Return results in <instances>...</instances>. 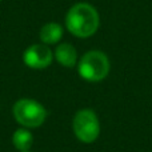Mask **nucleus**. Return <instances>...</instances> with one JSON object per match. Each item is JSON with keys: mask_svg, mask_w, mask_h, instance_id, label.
Returning a JSON list of instances; mask_svg holds the SVG:
<instances>
[{"mask_svg": "<svg viewBox=\"0 0 152 152\" xmlns=\"http://www.w3.org/2000/svg\"><path fill=\"white\" fill-rule=\"evenodd\" d=\"M100 24L99 12L88 3H76L66 15V27L74 36L86 39L97 31Z\"/></svg>", "mask_w": 152, "mask_h": 152, "instance_id": "f257e3e1", "label": "nucleus"}, {"mask_svg": "<svg viewBox=\"0 0 152 152\" xmlns=\"http://www.w3.org/2000/svg\"><path fill=\"white\" fill-rule=\"evenodd\" d=\"M110 60L107 55L102 51H88L79 60L77 71L81 79L87 81H100L110 74Z\"/></svg>", "mask_w": 152, "mask_h": 152, "instance_id": "f03ea898", "label": "nucleus"}, {"mask_svg": "<svg viewBox=\"0 0 152 152\" xmlns=\"http://www.w3.org/2000/svg\"><path fill=\"white\" fill-rule=\"evenodd\" d=\"M16 121L26 128L40 127L47 119V111L44 105L32 99H20L12 108Z\"/></svg>", "mask_w": 152, "mask_h": 152, "instance_id": "7ed1b4c3", "label": "nucleus"}, {"mask_svg": "<svg viewBox=\"0 0 152 152\" xmlns=\"http://www.w3.org/2000/svg\"><path fill=\"white\" fill-rule=\"evenodd\" d=\"M72 129L75 136L81 143H94L100 135V123L95 111L84 108L76 112L72 121Z\"/></svg>", "mask_w": 152, "mask_h": 152, "instance_id": "20e7f679", "label": "nucleus"}, {"mask_svg": "<svg viewBox=\"0 0 152 152\" xmlns=\"http://www.w3.org/2000/svg\"><path fill=\"white\" fill-rule=\"evenodd\" d=\"M53 60V52L47 44H32L24 51L23 61L27 67L34 69H44L51 66Z\"/></svg>", "mask_w": 152, "mask_h": 152, "instance_id": "39448f33", "label": "nucleus"}, {"mask_svg": "<svg viewBox=\"0 0 152 152\" xmlns=\"http://www.w3.org/2000/svg\"><path fill=\"white\" fill-rule=\"evenodd\" d=\"M53 56L58 60V63H60L61 66L67 67V68L75 67L76 61H77V51L69 43H61V44H59L56 47Z\"/></svg>", "mask_w": 152, "mask_h": 152, "instance_id": "423d86ee", "label": "nucleus"}, {"mask_svg": "<svg viewBox=\"0 0 152 152\" xmlns=\"http://www.w3.org/2000/svg\"><path fill=\"white\" fill-rule=\"evenodd\" d=\"M61 36H63V27L60 26L59 23H47L42 27L40 29V34H39V37H40V42L43 44H47V45H51V44H56V43L60 42Z\"/></svg>", "mask_w": 152, "mask_h": 152, "instance_id": "0eeeda50", "label": "nucleus"}, {"mask_svg": "<svg viewBox=\"0 0 152 152\" xmlns=\"http://www.w3.org/2000/svg\"><path fill=\"white\" fill-rule=\"evenodd\" d=\"M12 143L16 150H19L20 152L29 151V148L34 144V135H32L31 131H28V129L19 128L13 132Z\"/></svg>", "mask_w": 152, "mask_h": 152, "instance_id": "6e6552de", "label": "nucleus"}, {"mask_svg": "<svg viewBox=\"0 0 152 152\" xmlns=\"http://www.w3.org/2000/svg\"><path fill=\"white\" fill-rule=\"evenodd\" d=\"M23 152H31V151H23Z\"/></svg>", "mask_w": 152, "mask_h": 152, "instance_id": "1a4fd4ad", "label": "nucleus"}]
</instances>
